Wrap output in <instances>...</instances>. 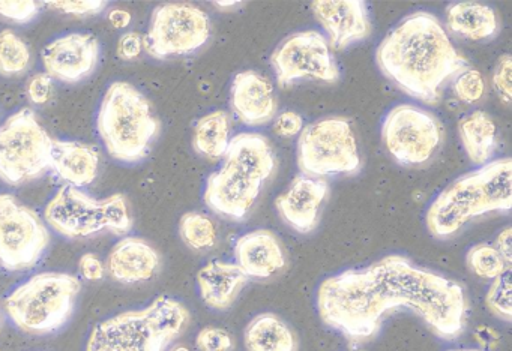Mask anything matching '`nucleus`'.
I'll use <instances>...</instances> for the list:
<instances>
[{"instance_id":"obj_30","label":"nucleus","mask_w":512,"mask_h":351,"mask_svg":"<svg viewBox=\"0 0 512 351\" xmlns=\"http://www.w3.org/2000/svg\"><path fill=\"white\" fill-rule=\"evenodd\" d=\"M466 264L470 272L478 278L493 281L506 270L511 269L505 258L491 243H478L469 248L466 254Z\"/></svg>"},{"instance_id":"obj_41","label":"nucleus","mask_w":512,"mask_h":351,"mask_svg":"<svg viewBox=\"0 0 512 351\" xmlns=\"http://www.w3.org/2000/svg\"><path fill=\"white\" fill-rule=\"evenodd\" d=\"M497 251L500 252L506 263L511 266L512 264V228L505 227L499 234H497L496 242H494Z\"/></svg>"},{"instance_id":"obj_11","label":"nucleus","mask_w":512,"mask_h":351,"mask_svg":"<svg viewBox=\"0 0 512 351\" xmlns=\"http://www.w3.org/2000/svg\"><path fill=\"white\" fill-rule=\"evenodd\" d=\"M50 245L49 228L14 195L0 194V266L22 272L40 263Z\"/></svg>"},{"instance_id":"obj_19","label":"nucleus","mask_w":512,"mask_h":351,"mask_svg":"<svg viewBox=\"0 0 512 351\" xmlns=\"http://www.w3.org/2000/svg\"><path fill=\"white\" fill-rule=\"evenodd\" d=\"M235 264L248 279H268L286 266L283 245L272 231L266 228L248 231L236 240Z\"/></svg>"},{"instance_id":"obj_46","label":"nucleus","mask_w":512,"mask_h":351,"mask_svg":"<svg viewBox=\"0 0 512 351\" xmlns=\"http://www.w3.org/2000/svg\"><path fill=\"white\" fill-rule=\"evenodd\" d=\"M0 324H2V306H0Z\"/></svg>"},{"instance_id":"obj_20","label":"nucleus","mask_w":512,"mask_h":351,"mask_svg":"<svg viewBox=\"0 0 512 351\" xmlns=\"http://www.w3.org/2000/svg\"><path fill=\"white\" fill-rule=\"evenodd\" d=\"M107 272L121 284L151 281L161 269V255L140 237H124L107 258Z\"/></svg>"},{"instance_id":"obj_2","label":"nucleus","mask_w":512,"mask_h":351,"mask_svg":"<svg viewBox=\"0 0 512 351\" xmlns=\"http://www.w3.org/2000/svg\"><path fill=\"white\" fill-rule=\"evenodd\" d=\"M376 63L406 95L425 104H437L446 81L470 66L439 18L427 11L412 12L386 33Z\"/></svg>"},{"instance_id":"obj_1","label":"nucleus","mask_w":512,"mask_h":351,"mask_svg":"<svg viewBox=\"0 0 512 351\" xmlns=\"http://www.w3.org/2000/svg\"><path fill=\"white\" fill-rule=\"evenodd\" d=\"M316 306L326 326L352 341L376 335L385 315L398 308L415 312L446 341L466 329L463 285L403 254L385 255L368 266L329 276L317 288Z\"/></svg>"},{"instance_id":"obj_3","label":"nucleus","mask_w":512,"mask_h":351,"mask_svg":"<svg viewBox=\"0 0 512 351\" xmlns=\"http://www.w3.org/2000/svg\"><path fill=\"white\" fill-rule=\"evenodd\" d=\"M511 209L512 161L505 156L449 183L428 206L425 224L431 236L448 239L478 216Z\"/></svg>"},{"instance_id":"obj_33","label":"nucleus","mask_w":512,"mask_h":351,"mask_svg":"<svg viewBox=\"0 0 512 351\" xmlns=\"http://www.w3.org/2000/svg\"><path fill=\"white\" fill-rule=\"evenodd\" d=\"M196 347L200 351H232L235 342L227 330L208 326L197 333Z\"/></svg>"},{"instance_id":"obj_17","label":"nucleus","mask_w":512,"mask_h":351,"mask_svg":"<svg viewBox=\"0 0 512 351\" xmlns=\"http://www.w3.org/2000/svg\"><path fill=\"white\" fill-rule=\"evenodd\" d=\"M329 197V183L325 179L298 174L286 192L277 197L280 218L293 230L308 234L316 230L320 212Z\"/></svg>"},{"instance_id":"obj_24","label":"nucleus","mask_w":512,"mask_h":351,"mask_svg":"<svg viewBox=\"0 0 512 351\" xmlns=\"http://www.w3.org/2000/svg\"><path fill=\"white\" fill-rule=\"evenodd\" d=\"M458 134L472 164L481 167L493 161L499 149V138L496 122L487 111L473 110L461 117Z\"/></svg>"},{"instance_id":"obj_35","label":"nucleus","mask_w":512,"mask_h":351,"mask_svg":"<svg viewBox=\"0 0 512 351\" xmlns=\"http://www.w3.org/2000/svg\"><path fill=\"white\" fill-rule=\"evenodd\" d=\"M40 12V3L34 0H0V15L8 20L26 23L37 17Z\"/></svg>"},{"instance_id":"obj_43","label":"nucleus","mask_w":512,"mask_h":351,"mask_svg":"<svg viewBox=\"0 0 512 351\" xmlns=\"http://www.w3.org/2000/svg\"><path fill=\"white\" fill-rule=\"evenodd\" d=\"M215 6H220V8H232V6H238L241 5V2H236V0H232V2H227V0H224V2H214Z\"/></svg>"},{"instance_id":"obj_34","label":"nucleus","mask_w":512,"mask_h":351,"mask_svg":"<svg viewBox=\"0 0 512 351\" xmlns=\"http://www.w3.org/2000/svg\"><path fill=\"white\" fill-rule=\"evenodd\" d=\"M512 57L511 54H503L497 60L496 68L493 72V87L496 90L500 101L505 105L512 102Z\"/></svg>"},{"instance_id":"obj_13","label":"nucleus","mask_w":512,"mask_h":351,"mask_svg":"<svg viewBox=\"0 0 512 351\" xmlns=\"http://www.w3.org/2000/svg\"><path fill=\"white\" fill-rule=\"evenodd\" d=\"M271 65L280 86L301 80L334 83L341 78L331 45L319 30H302L287 36L271 54Z\"/></svg>"},{"instance_id":"obj_5","label":"nucleus","mask_w":512,"mask_h":351,"mask_svg":"<svg viewBox=\"0 0 512 351\" xmlns=\"http://www.w3.org/2000/svg\"><path fill=\"white\" fill-rule=\"evenodd\" d=\"M97 128L107 152L133 164L148 155L160 122L139 89L127 81H115L101 102Z\"/></svg>"},{"instance_id":"obj_39","label":"nucleus","mask_w":512,"mask_h":351,"mask_svg":"<svg viewBox=\"0 0 512 351\" xmlns=\"http://www.w3.org/2000/svg\"><path fill=\"white\" fill-rule=\"evenodd\" d=\"M79 270L80 275L86 281H101L106 275V266H104L103 261L92 252L82 255L79 261Z\"/></svg>"},{"instance_id":"obj_7","label":"nucleus","mask_w":512,"mask_h":351,"mask_svg":"<svg viewBox=\"0 0 512 351\" xmlns=\"http://www.w3.org/2000/svg\"><path fill=\"white\" fill-rule=\"evenodd\" d=\"M47 224L68 239H82L107 230L124 236L133 228L127 197L115 194L95 200L79 188L62 186L47 204Z\"/></svg>"},{"instance_id":"obj_6","label":"nucleus","mask_w":512,"mask_h":351,"mask_svg":"<svg viewBox=\"0 0 512 351\" xmlns=\"http://www.w3.org/2000/svg\"><path fill=\"white\" fill-rule=\"evenodd\" d=\"M82 282L65 272H43L20 284L5 300L8 317L29 335L58 332L73 317Z\"/></svg>"},{"instance_id":"obj_27","label":"nucleus","mask_w":512,"mask_h":351,"mask_svg":"<svg viewBox=\"0 0 512 351\" xmlns=\"http://www.w3.org/2000/svg\"><path fill=\"white\" fill-rule=\"evenodd\" d=\"M230 141V122L226 111H212L194 126L193 147L200 156L223 158Z\"/></svg>"},{"instance_id":"obj_8","label":"nucleus","mask_w":512,"mask_h":351,"mask_svg":"<svg viewBox=\"0 0 512 351\" xmlns=\"http://www.w3.org/2000/svg\"><path fill=\"white\" fill-rule=\"evenodd\" d=\"M298 167L314 179L358 174L362 158L349 120L326 117L304 126L298 138Z\"/></svg>"},{"instance_id":"obj_10","label":"nucleus","mask_w":512,"mask_h":351,"mask_svg":"<svg viewBox=\"0 0 512 351\" xmlns=\"http://www.w3.org/2000/svg\"><path fill=\"white\" fill-rule=\"evenodd\" d=\"M443 131L437 117L416 105L400 104L383 117L382 140L397 164H427L442 146Z\"/></svg>"},{"instance_id":"obj_21","label":"nucleus","mask_w":512,"mask_h":351,"mask_svg":"<svg viewBox=\"0 0 512 351\" xmlns=\"http://www.w3.org/2000/svg\"><path fill=\"white\" fill-rule=\"evenodd\" d=\"M248 281V276L235 263L224 260L209 261L197 273L200 297L215 311L232 308Z\"/></svg>"},{"instance_id":"obj_45","label":"nucleus","mask_w":512,"mask_h":351,"mask_svg":"<svg viewBox=\"0 0 512 351\" xmlns=\"http://www.w3.org/2000/svg\"><path fill=\"white\" fill-rule=\"evenodd\" d=\"M448 351H482V350H476V348H464V350H448Z\"/></svg>"},{"instance_id":"obj_36","label":"nucleus","mask_w":512,"mask_h":351,"mask_svg":"<svg viewBox=\"0 0 512 351\" xmlns=\"http://www.w3.org/2000/svg\"><path fill=\"white\" fill-rule=\"evenodd\" d=\"M47 6L59 9L64 14L94 15L100 14L107 6L104 0H58V2H44Z\"/></svg>"},{"instance_id":"obj_28","label":"nucleus","mask_w":512,"mask_h":351,"mask_svg":"<svg viewBox=\"0 0 512 351\" xmlns=\"http://www.w3.org/2000/svg\"><path fill=\"white\" fill-rule=\"evenodd\" d=\"M179 236L193 251H206L217 245L218 231L205 213L188 212L179 221Z\"/></svg>"},{"instance_id":"obj_22","label":"nucleus","mask_w":512,"mask_h":351,"mask_svg":"<svg viewBox=\"0 0 512 351\" xmlns=\"http://www.w3.org/2000/svg\"><path fill=\"white\" fill-rule=\"evenodd\" d=\"M224 164L265 183L275 170V155L268 138L256 132H241L230 138Z\"/></svg>"},{"instance_id":"obj_38","label":"nucleus","mask_w":512,"mask_h":351,"mask_svg":"<svg viewBox=\"0 0 512 351\" xmlns=\"http://www.w3.org/2000/svg\"><path fill=\"white\" fill-rule=\"evenodd\" d=\"M52 77L47 74H37L31 78L28 84V95L34 104L43 105L49 102L52 96Z\"/></svg>"},{"instance_id":"obj_18","label":"nucleus","mask_w":512,"mask_h":351,"mask_svg":"<svg viewBox=\"0 0 512 351\" xmlns=\"http://www.w3.org/2000/svg\"><path fill=\"white\" fill-rule=\"evenodd\" d=\"M230 105L238 119L251 128L266 125L277 116L274 87L256 71L236 74L230 87Z\"/></svg>"},{"instance_id":"obj_44","label":"nucleus","mask_w":512,"mask_h":351,"mask_svg":"<svg viewBox=\"0 0 512 351\" xmlns=\"http://www.w3.org/2000/svg\"><path fill=\"white\" fill-rule=\"evenodd\" d=\"M172 351H190V348L185 347V345H178V347L173 348Z\"/></svg>"},{"instance_id":"obj_4","label":"nucleus","mask_w":512,"mask_h":351,"mask_svg":"<svg viewBox=\"0 0 512 351\" xmlns=\"http://www.w3.org/2000/svg\"><path fill=\"white\" fill-rule=\"evenodd\" d=\"M190 323L179 300L158 296L142 309L101 321L89 335L86 351H169Z\"/></svg>"},{"instance_id":"obj_25","label":"nucleus","mask_w":512,"mask_h":351,"mask_svg":"<svg viewBox=\"0 0 512 351\" xmlns=\"http://www.w3.org/2000/svg\"><path fill=\"white\" fill-rule=\"evenodd\" d=\"M446 26L449 32L470 41H485L499 32L496 12L479 2L451 3L446 8Z\"/></svg>"},{"instance_id":"obj_14","label":"nucleus","mask_w":512,"mask_h":351,"mask_svg":"<svg viewBox=\"0 0 512 351\" xmlns=\"http://www.w3.org/2000/svg\"><path fill=\"white\" fill-rule=\"evenodd\" d=\"M262 188L263 182L223 162L220 170L214 171L206 180L203 200L217 215L244 221Z\"/></svg>"},{"instance_id":"obj_26","label":"nucleus","mask_w":512,"mask_h":351,"mask_svg":"<svg viewBox=\"0 0 512 351\" xmlns=\"http://www.w3.org/2000/svg\"><path fill=\"white\" fill-rule=\"evenodd\" d=\"M244 344L247 351H296V336L283 318L263 312L245 327Z\"/></svg>"},{"instance_id":"obj_32","label":"nucleus","mask_w":512,"mask_h":351,"mask_svg":"<svg viewBox=\"0 0 512 351\" xmlns=\"http://www.w3.org/2000/svg\"><path fill=\"white\" fill-rule=\"evenodd\" d=\"M452 90L455 96L460 99L464 104L473 105L481 101L485 93V80L478 69L469 68L463 69L452 78Z\"/></svg>"},{"instance_id":"obj_29","label":"nucleus","mask_w":512,"mask_h":351,"mask_svg":"<svg viewBox=\"0 0 512 351\" xmlns=\"http://www.w3.org/2000/svg\"><path fill=\"white\" fill-rule=\"evenodd\" d=\"M31 63V51L26 42L13 30L0 32V74L19 75L28 69Z\"/></svg>"},{"instance_id":"obj_15","label":"nucleus","mask_w":512,"mask_h":351,"mask_svg":"<svg viewBox=\"0 0 512 351\" xmlns=\"http://www.w3.org/2000/svg\"><path fill=\"white\" fill-rule=\"evenodd\" d=\"M41 57L47 75L77 83L97 68L100 42L91 33H70L47 44Z\"/></svg>"},{"instance_id":"obj_23","label":"nucleus","mask_w":512,"mask_h":351,"mask_svg":"<svg viewBox=\"0 0 512 351\" xmlns=\"http://www.w3.org/2000/svg\"><path fill=\"white\" fill-rule=\"evenodd\" d=\"M100 155L95 147L80 141L53 140L52 167L74 188L91 185L97 179Z\"/></svg>"},{"instance_id":"obj_9","label":"nucleus","mask_w":512,"mask_h":351,"mask_svg":"<svg viewBox=\"0 0 512 351\" xmlns=\"http://www.w3.org/2000/svg\"><path fill=\"white\" fill-rule=\"evenodd\" d=\"M53 138L31 108H23L0 126V179L22 185L52 167Z\"/></svg>"},{"instance_id":"obj_31","label":"nucleus","mask_w":512,"mask_h":351,"mask_svg":"<svg viewBox=\"0 0 512 351\" xmlns=\"http://www.w3.org/2000/svg\"><path fill=\"white\" fill-rule=\"evenodd\" d=\"M511 273L512 270L508 269L502 275L493 279L490 288H488L487 296H485V303H487V308L490 309L491 314L496 315L499 320L505 321V323H511L512 321Z\"/></svg>"},{"instance_id":"obj_42","label":"nucleus","mask_w":512,"mask_h":351,"mask_svg":"<svg viewBox=\"0 0 512 351\" xmlns=\"http://www.w3.org/2000/svg\"><path fill=\"white\" fill-rule=\"evenodd\" d=\"M131 20H133V17H131L130 12L124 11V9H115L109 15L110 24L116 29H125V27L130 26Z\"/></svg>"},{"instance_id":"obj_16","label":"nucleus","mask_w":512,"mask_h":351,"mask_svg":"<svg viewBox=\"0 0 512 351\" xmlns=\"http://www.w3.org/2000/svg\"><path fill=\"white\" fill-rule=\"evenodd\" d=\"M311 8L332 47L343 50L370 36V11L364 0H316Z\"/></svg>"},{"instance_id":"obj_37","label":"nucleus","mask_w":512,"mask_h":351,"mask_svg":"<svg viewBox=\"0 0 512 351\" xmlns=\"http://www.w3.org/2000/svg\"><path fill=\"white\" fill-rule=\"evenodd\" d=\"M304 126V119L296 111H283V113L275 116L274 131L280 137H296V135L301 134Z\"/></svg>"},{"instance_id":"obj_40","label":"nucleus","mask_w":512,"mask_h":351,"mask_svg":"<svg viewBox=\"0 0 512 351\" xmlns=\"http://www.w3.org/2000/svg\"><path fill=\"white\" fill-rule=\"evenodd\" d=\"M143 50V36L137 32H128L119 39L118 56L124 60H133L140 56Z\"/></svg>"},{"instance_id":"obj_12","label":"nucleus","mask_w":512,"mask_h":351,"mask_svg":"<svg viewBox=\"0 0 512 351\" xmlns=\"http://www.w3.org/2000/svg\"><path fill=\"white\" fill-rule=\"evenodd\" d=\"M211 38V18L197 6L166 3L151 17L143 48L155 59L187 56L202 48Z\"/></svg>"}]
</instances>
